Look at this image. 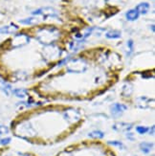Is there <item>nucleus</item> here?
I'll return each instance as SVG.
<instances>
[{"instance_id":"f257e3e1","label":"nucleus","mask_w":155,"mask_h":156,"mask_svg":"<svg viewBox=\"0 0 155 156\" xmlns=\"http://www.w3.org/2000/svg\"><path fill=\"white\" fill-rule=\"evenodd\" d=\"M58 156H115V153L102 142L93 140L70 146Z\"/></svg>"},{"instance_id":"f03ea898","label":"nucleus","mask_w":155,"mask_h":156,"mask_svg":"<svg viewBox=\"0 0 155 156\" xmlns=\"http://www.w3.org/2000/svg\"><path fill=\"white\" fill-rule=\"evenodd\" d=\"M0 156H36L33 153L29 152H21L17 151H13L9 147H2L0 148Z\"/></svg>"},{"instance_id":"7ed1b4c3","label":"nucleus","mask_w":155,"mask_h":156,"mask_svg":"<svg viewBox=\"0 0 155 156\" xmlns=\"http://www.w3.org/2000/svg\"><path fill=\"white\" fill-rule=\"evenodd\" d=\"M33 15H41V16H44L45 17H47V16H57V12L53 8H41V9H38V10L33 12Z\"/></svg>"},{"instance_id":"20e7f679","label":"nucleus","mask_w":155,"mask_h":156,"mask_svg":"<svg viewBox=\"0 0 155 156\" xmlns=\"http://www.w3.org/2000/svg\"><path fill=\"white\" fill-rule=\"evenodd\" d=\"M28 37L25 36V35H18L16 36L12 40V44L15 47H19V46H22L23 44L28 42Z\"/></svg>"},{"instance_id":"39448f33","label":"nucleus","mask_w":155,"mask_h":156,"mask_svg":"<svg viewBox=\"0 0 155 156\" xmlns=\"http://www.w3.org/2000/svg\"><path fill=\"white\" fill-rule=\"evenodd\" d=\"M17 26L11 24V25H7L3 26L0 28V34H13L15 32L17 31Z\"/></svg>"},{"instance_id":"423d86ee","label":"nucleus","mask_w":155,"mask_h":156,"mask_svg":"<svg viewBox=\"0 0 155 156\" xmlns=\"http://www.w3.org/2000/svg\"><path fill=\"white\" fill-rule=\"evenodd\" d=\"M126 19L127 20H130V21H134V20H136L138 17H139V12H137L136 9H132V10H129V12H126Z\"/></svg>"},{"instance_id":"0eeeda50","label":"nucleus","mask_w":155,"mask_h":156,"mask_svg":"<svg viewBox=\"0 0 155 156\" xmlns=\"http://www.w3.org/2000/svg\"><path fill=\"white\" fill-rule=\"evenodd\" d=\"M137 12H139V15L140 13H142V15H145V13H146L147 12H149L150 10V4L149 3H141L137 6V8H136Z\"/></svg>"},{"instance_id":"6e6552de","label":"nucleus","mask_w":155,"mask_h":156,"mask_svg":"<svg viewBox=\"0 0 155 156\" xmlns=\"http://www.w3.org/2000/svg\"><path fill=\"white\" fill-rule=\"evenodd\" d=\"M105 37L107 38H119L121 37V32L117 30H112L106 33Z\"/></svg>"},{"instance_id":"1a4fd4ad","label":"nucleus","mask_w":155,"mask_h":156,"mask_svg":"<svg viewBox=\"0 0 155 156\" xmlns=\"http://www.w3.org/2000/svg\"><path fill=\"white\" fill-rule=\"evenodd\" d=\"M13 93H15V95L18 98H24L27 94L24 89H16L15 91H13Z\"/></svg>"},{"instance_id":"9d476101","label":"nucleus","mask_w":155,"mask_h":156,"mask_svg":"<svg viewBox=\"0 0 155 156\" xmlns=\"http://www.w3.org/2000/svg\"><path fill=\"white\" fill-rule=\"evenodd\" d=\"M36 22H37V20H35V18H27V19L20 20V23H23V24H33Z\"/></svg>"},{"instance_id":"9b49d317","label":"nucleus","mask_w":155,"mask_h":156,"mask_svg":"<svg viewBox=\"0 0 155 156\" xmlns=\"http://www.w3.org/2000/svg\"><path fill=\"white\" fill-rule=\"evenodd\" d=\"M6 132H8V129H7V128H6L5 126L2 128V129L0 128V133H6Z\"/></svg>"}]
</instances>
